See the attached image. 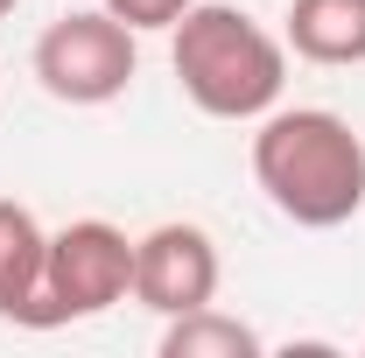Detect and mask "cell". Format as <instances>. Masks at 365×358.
<instances>
[{"label":"cell","mask_w":365,"mask_h":358,"mask_svg":"<svg viewBox=\"0 0 365 358\" xmlns=\"http://www.w3.org/2000/svg\"><path fill=\"white\" fill-rule=\"evenodd\" d=\"M14 7H21V0H0V21H7V14H14Z\"/></svg>","instance_id":"10"},{"label":"cell","mask_w":365,"mask_h":358,"mask_svg":"<svg viewBox=\"0 0 365 358\" xmlns=\"http://www.w3.org/2000/svg\"><path fill=\"white\" fill-rule=\"evenodd\" d=\"M98 7H106V14H120L134 36H148V29H176L197 0H98Z\"/></svg>","instance_id":"9"},{"label":"cell","mask_w":365,"mask_h":358,"mask_svg":"<svg viewBox=\"0 0 365 358\" xmlns=\"http://www.w3.org/2000/svg\"><path fill=\"white\" fill-rule=\"evenodd\" d=\"M134 295V239L106 218H78L49 232V267H43V330L106 316L113 302Z\"/></svg>","instance_id":"4"},{"label":"cell","mask_w":365,"mask_h":358,"mask_svg":"<svg viewBox=\"0 0 365 358\" xmlns=\"http://www.w3.org/2000/svg\"><path fill=\"white\" fill-rule=\"evenodd\" d=\"M281 43L302 63L351 71V63H365V0H295Z\"/></svg>","instance_id":"7"},{"label":"cell","mask_w":365,"mask_h":358,"mask_svg":"<svg viewBox=\"0 0 365 358\" xmlns=\"http://www.w3.org/2000/svg\"><path fill=\"white\" fill-rule=\"evenodd\" d=\"M218 281H225V260H218V239L204 225L169 218L134 239V302L155 310L162 323L218 302Z\"/></svg>","instance_id":"5"},{"label":"cell","mask_w":365,"mask_h":358,"mask_svg":"<svg viewBox=\"0 0 365 358\" xmlns=\"http://www.w3.org/2000/svg\"><path fill=\"white\" fill-rule=\"evenodd\" d=\"M29 71H36V85L56 106H113L140 71V43H134V29L120 14L78 7V14H56L36 36Z\"/></svg>","instance_id":"3"},{"label":"cell","mask_w":365,"mask_h":358,"mask_svg":"<svg viewBox=\"0 0 365 358\" xmlns=\"http://www.w3.org/2000/svg\"><path fill=\"white\" fill-rule=\"evenodd\" d=\"M260 352H267L260 330L225 316L218 302H204L190 316H169V330H162V358H260Z\"/></svg>","instance_id":"8"},{"label":"cell","mask_w":365,"mask_h":358,"mask_svg":"<svg viewBox=\"0 0 365 358\" xmlns=\"http://www.w3.org/2000/svg\"><path fill=\"white\" fill-rule=\"evenodd\" d=\"M43 267H49V232L36 225L29 204L0 197V323L43 330Z\"/></svg>","instance_id":"6"},{"label":"cell","mask_w":365,"mask_h":358,"mask_svg":"<svg viewBox=\"0 0 365 358\" xmlns=\"http://www.w3.org/2000/svg\"><path fill=\"white\" fill-rule=\"evenodd\" d=\"M169 71L204 120H267L288 85V43L225 0H197L169 29Z\"/></svg>","instance_id":"2"},{"label":"cell","mask_w":365,"mask_h":358,"mask_svg":"<svg viewBox=\"0 0 365 358\" xmlns=\"http://www.w3.org/2000/svg\"><path fill=\"white\" fill-rule=\"evenodd\" d=\"M253 183L302 232H337L365 211V134L330 106H274L253 134Z\"/></svg>","instance_id":"1"}]
</instances>
